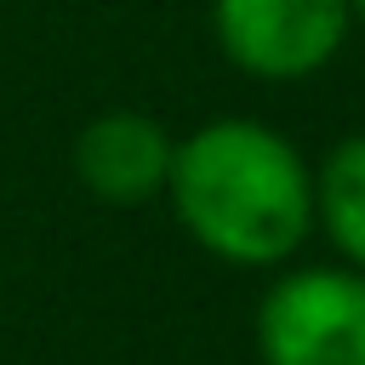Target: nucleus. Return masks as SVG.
Here are the masks:
<instances>
[{
	"instance_id": "nucleus-1",
	"label": "nucleus",
	"mask_w": 365,
	"mask_h": 365,
	"mask_svg": "<svg viewBox=\"0 0 365 365\" xmlns=\"http://www.w3.org/2000/svg\"><path fill=\"white\" fill-rule=\"evenodd\" d=\"M165 200L182 234L234 268H279L314 234V165L262 120H205L171 148Z\"/></svg>"
},
{
	"instance_id": "nucleus-2",
	"label": "nucleus",
	"mask_w": 365,
	"mask_h": 365,
	"mask_svg": "<svg viewBox=\"0 0 365 365\" xmlns=\"http://www.w3.org/2000/svg\"><path fill=\"white\" fill-rule=\"evenodd\" d=\"M262 365H365V268L308 262L257 302Z\"/></svg>"
},
{
	"instance_id": "nucleus-3",
	"label": "nucleus",
	"mask_w": 365,
	"mask_h": 365,
	"mask_svg": "<svg viewBox=\"0 0 365 365\" xmlns=\"http://www.w3.org/2000/svg\"><path fill=\"white\" fill-rule=\"evenodd\" d=\"M348 0H211L217 51L268 86L314 80L348 46Z\"/></svg>"
},
{
	"instance_id": "nucleus-4",
	"label": "nucleus",
	"mask_w": 365,
	"mask_h": 365,
	"mask_svg": "<svg viewBox=\"0 0 365 365\" xmlns=\"http://www.w3.org/2000/svg\"><path fill=\"white\" fill-rule=\"evenodd\" d=\"M177 137L137 108H108L74 137V177L103 205H148L165 194Z\"/></svg>"
},
{
	"instance_id": "nucleus-5",
	"label": "nucleus",
	"mask_w": 365,
	"mask_h": 365,
	"mask_svg": "<svg viewBox=\"0 0 365 365\" xmlns=\"http://www.w3.org/2000/svg\"><path fill=\"white\" fill-rule=\"evenodd\" d=\"M314 222L342 262L365 268V131L342 137L314 171Z\"/></svg>"
},
{
	"instance_id": "nucleus-6",
	"label": "nucleus",
	"mask_w": 365,
	"mask_h": 365,
	"mask_svg": "<svg viewBox=\"0 0 365 365\" xmlns=\"http://www.w3.org/2000/svg\"><path fill=\"white\" fill-rule=\"evenodd\" d=\"M348 11H354V23H365V0H348Z\"/></svg>"
}]
</instances>
